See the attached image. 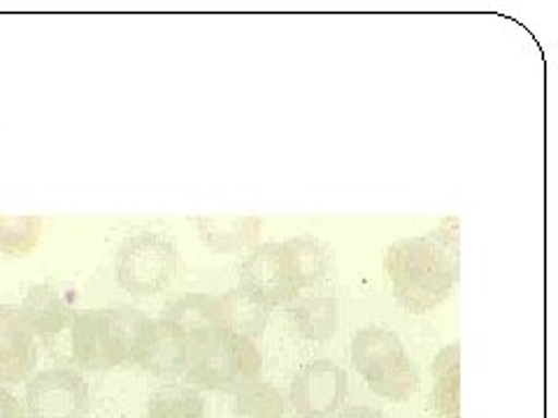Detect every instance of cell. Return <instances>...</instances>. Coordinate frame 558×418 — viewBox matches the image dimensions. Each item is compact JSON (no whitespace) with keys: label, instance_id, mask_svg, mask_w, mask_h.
<instances>
[{"label":"cell","instance_id":"cell-15","mask_svg":"<svg viewBox=\"0 0 558 418\" xmlns=\"http://www.w3.org/2000/svg\"><path fill=\"white\" fill-rule=\"evenodd\" d=\"M287 268L295 291L317 286L328 274L330 268V251L326 244L312 235L291 237L282 242Z\"/></svg>","mask_w":558,"mask_h":418},{"label":"cell","instance_id":"cell-17","mask_svg":"<svg viewBox=\"0 0 558 418\" xmlns=\"http://www.w3.org/2000/svg\"><path fill=\"white\" fill-rule=\"evenodd\" d=\"M189 352H191L189 342L172 335L170 330H166L159 321H156L149 348L145 352V356L140 358L137 365L156 377H168V379L182 377L186 370Z\"/></svg>","mask_w":558,"mask_h":418},{"label":"cell","instance_id":"cell-20","mask_svg":"<svg viewBox=\"0 0 558 418\" xmlns=\"http://www.w3.org/2000/svg\"><path fill=\"white\" fill-rule=\"evenodd\" d=\"M43 221L35 217H0V254L26 256L38 247Z\"/></svg>","mask_w":558,"mask_h":418},{"label":"cell","instance_id":"cell-8","mask_svg":"<svg viewBox=\"0 0 558 418\" xmlns=\"http://www.w3.org/2000/svg\"><path fill=\"white\" fill-rule=\"evenodd\" d=\"M240 288L270 307L291 303L299 295L291 282L282 244L268 242L252 249L240 268Z\"/></svg>","mask_w":558,"mask_h":418},{"label":"cell","instance_id":"cell-10","mask_svg":"<svg viewBox=\"0 0 558 418\" xmlns=\"http://www.w3.org/2000/svg\"><path fill=\"white\" fill-rule=\"evenodd\" d=\"M159 323L189 344L203 342L221 330L217 298L205 293H189L161 311Z\"/></svg>","mask_w":558,"mask_h":418},{"label":"cell","instance_id":"cell-22","mask_svg":"<svg viewBox=\"0 0 558 418\" xmlns=\"http://www.w3.org/2000/svg\"><path fill=\"white\" fill-rule=\"evenodd\" d=\"M336 418H387L379 409L368 407V405H354V407H347L342 411H338Z\"/></svg>","mask_w":558,"mask_h":418},{"label":"cell","instance_id":"cell-14","mask_svg":"<svg viewBox=\"0 0 558 418\" xmlns=\"http://www.w3.org/2000/svg\"><path fill=\"white\" fill-rule=\"evenodd\" d=\"M430 405L438 418H461V346L449 344L430 362Z\"/></svg>","mask_w":558,"mask_h":418},{"label":"cell","instance_id":"cell-9","mask_svg":"<svg viewBox=\"0 0 558 418\" xmlns=\"http://www.w3.org/2000/svg\"><path fill=\"white\" fill-rule=\"evenodd\" d=\"M35 335L22 319L20 307L0 305V381H26L35 368Z\"/></svg>","mask_w":558,"mask_h":418},{"label":"cell","instance_id":"cell-4","mask_svg":"<svg viewBox=\"0 0 558 418\" xmlns=\"http://www.w3.org/2000/svg\"><path fill=\"white\" fill-rule=\"evenodd\" d=\"M352 362L375 395L393 403L410 399L422 381L408 348L387 328L359 330L352 342Z\"/></svg>","mask_w":558,"mask_h":418},{"label":"cell","instance_id":"cell-7","mask_svg":"<svg viewBox=\"0 0 558 418\" xmlns=\"http://www.w3.org/2000/svg\"><path fill=\"white\" fill-rule=\"evenodd\" d=\"M349 391L344 368L333 360H312L295 372L289 405L301 418H336Z\"/></svg>","mask_w":558,"mask_h":418},{"label":"cell","instance_id":"cell-12","mask_svg":"<svg viewBox=\"0 0 558 418\" xmlns=\"http://www.w3.org/2000/svg\"><path fill=\"white\" fill-rule=\"evenodd\" d=\"M293 333L307 342H326L340 325V303L336 295H310L293 298L287 309Z\"/></svg>","mask_w":558,"mask_h":418},{"label":"cell","instance_id":"cell-13","mask_svg":"<svg viewBox=\"0 0 558 418\" xmlns=\"http://www.w3.org/2000/svg\"><path fill=\"white\" fill-rule=\"evenodd\" d=\"M219 307V323L226 333H233L247 340H256L264 335V330L270 321V305L258 300L256 295L247 293L244 288L235 286L226 291L221 298H217Z\"/></svg>","mask_w":558,"mask_h":418},{"label":"cell","instance_id":"cell-1","mask_svg":"<svg viewBox=\"0 0 558 418\" xmlns=\"http://www.w3.org/2000/svg\"><path fill=\"white\" fill-rule=\"evenodd\" d=\"M459 221L445 219L438 229L391 244L384 256L396 300L412 314L445 303L459 282Z\"/></svg>","mask_w":558,"mask_h":418},{"label":"cell","instance_id":"cell-5","mask_svg":"<svg viewBox=\"0 0 558 418\" xmlns=\"http://www.w3.org/2000/svg\"><path fill=\"white\" fill-rule=\"evenodd\" d=\"M114 268L119 286L145 298L161 293L178 274V249L159 233L140 231L121 244Z\"/></svg>","mask_w":558,"mask_h":418},{"label":"cell","instance_id":"cell-16","mask_svg":"<svg viewBox=\"0 0 558 418\" xmlns=\"http://www.w3.org/2000/svg\"><path fill=\"white\" fill-rule=\"evenodd\" d=\"M196 229L205 247L219 254H235L242 249L256 247L260 235V219L256 217H198Z\"/></svg>","mask_w":558,"mask_h":418},{"label":"cell","instance_id":"cell-6","mask_svg":"<svg viewBox=\"0 0 558 418\" xmlns=\"http://www.w3.org/2000/svg\"><path fill=\"white\" fill-rule=\"evenodd\" d=\"M89 383L75 370L51 368L28 379L26 418H84L89 411Z\"/></svg>","mask_w":558,"mask_h":418},{"label":"cell","instance_id":"cell-11","mask_svg":"<svg viewBox=\"0 0 558 418\" xmlns=\"http://www.w3.org/2000/svg\"><path fill=\"white\" fill-rule=\"evenodd\" d=\"M20 314L31 328V333L40 337L59 335L75 319V311L65 300V295L49 284L31 286L20 305Z\"/></svg>","mask_w":558,"mask_h":418},{"label":"cell","instance_id":"cell-21","mask_svg":"<svg viewBox=\"0 0 558 418\" xmlns=\"http://www.w3.org/2000/svg\"><path fill=\"white\" fill-rule=\"evenodd\" d=\"M0 418H26L24 405L0 381Z\"/></svg>","mask_w":558,"mask_h":418},{"label":"cell","instance_id":"cell-19","mask_svg":"<svg viewBox=\"0 0 558 418\" xmlns=\"http://www.w3.org/2000/svg\"><path fill=\"white\" fill-rule=\"evenodd\" d=\"M284 411L282 391L266 381H254L233 399V418H284Z\"/></svg>","mask_w":558,"mask_h":418},{"label":"cell","instance_id":"cell-2","mask_svg":"<svg viewBox=\"0 0 558 418\" xmlns=\"http://www.w3.org/2000/svg\"><path fill=\"white\" fill-rule=\"evenodd\" d=\"M156 321L133 307L89 309L75 314L70 344L80 368L105 372L126 362H140L154 337Z\"/></svg>","mask_w":558,"mask_h":418},{"label":"cell","instance_id":"cell-18","mask_svg":"<svg viewBox=\"0 0 558 418\" xmlns=\"http://www.w3.org/2000/svg\"><path fill=\"white\" fill-rule=\"evenodd\" d=\"M147 418H207L205 399L189 383H170L149 397Z\"/></svg>","mask_w":558,"mask_h":418},{"label":"cell","instance_id":"cell-3","mask_svg":"<svg viewBox=\"0 0 558 418\" xmlns=\"http://www.w3.org/2000/svg\"><path fill=\"white\" fill-rule=\"evenodd\" d=\"M260 370L264 358L252 340L219 330L207 340L191 344L182 377L194 389L235 395L258 381Z\"/></svg>","mask_w":558,"mask_h":418}]
</instances>
